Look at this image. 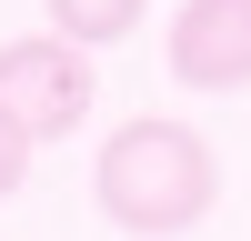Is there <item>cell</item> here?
Listing matches in <instances>:
<instances>
[{"mask_svg": "<svg viewBox=\"0 0 251 241\" xmlns=\"http://www.w3.org/2000/svg\"><path fill=\"white\" fill-rule=\"evenodd\" d=\"M91 201H100V221H121L131 241H171V231H191V221H211L221 161H211V141H201L191 120L131 111L100 141V161H91Z\"/></svg>", "mask_w": 251, "mask_h": 241, "instance_id": "obj_1", "label": "cell"}, {"mask_svg": "<svg viewBox=\"0 0 251 241\" xmlns=\"http://www.w3.org/2000/svg\"><path fill=\"white\" fill-rule=\"evenodd\" d=\"M91 100H100L91 50H71L60 30H20V40H0V111H10L30 141H71L80 120H91Z\"/></svg>", "mask_w": 251, "mask_h": 241, "instance_id": "obj_2", "label": "cell"}, {"mask_svg": "<svg viewBox=\"0 0 251 241\" xmlns=\"http://www.w3.org/2000/svg\"><path fill=\"white\" fill-rule=\"evenodd\" d=\"M171 80L181 91H251V0H181L171 10Z\"/></svg>", "mask_w": 251, "mask_h": 241, "instance_id": "obj_3", "label": "cell"}, {"mask_svg": "<svg viewBox=\"0 0 251 241\" xmlns=\"http://www.w3.org/2000/svg\"><path fill=\"white\" fill-rule=\"evenodd\" d=\"M141 10H151V0H50V30L71 40V50H111V40L141 30Z\"/></svg>", "mask_w": 251, "mask_h": 241, "instance_id": "obj_4", "label": "cell"}, {"mask_svg": "<svg viewBox=\"0 0 251 241\" xmlns=\"http://www.w3.org/2000/svg\"><path fill=\"white\" fill-rule=\"evenodd\" d=\"M30 151H40V141H30V131H20V120H10V111H0V201H10V191H20V181H30Z\"/></svg>", "mask_w": 251, "mask_h": 241, "instance_id": "obj_5", "label": "cell"}]
</instances>
